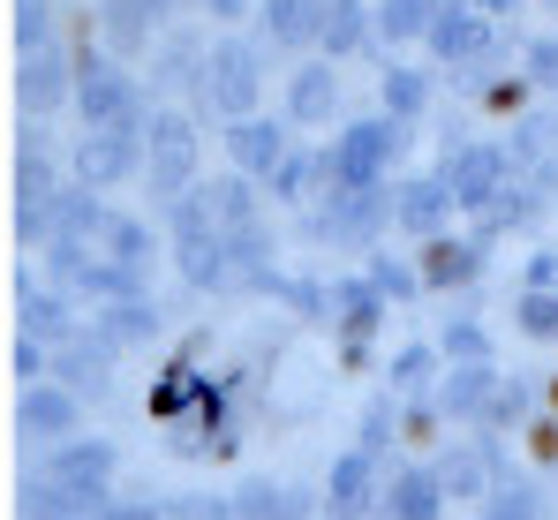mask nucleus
<instances>
[{"mask_svg":"<svg viewBox=\"0 0 558 520\" xmlns=\"http://www.w3.org/2000/svg\"><path fill=\"white\" fill-rule=\"evenodd\" d=\"M167 242H174V271L189 287H234V257H227V234L211 219V189H189L182 204L167 211Z\"/></svg>","mask_w":558,"mask_h":520,"instance_id":"obj_5","label":"nucleus"},{"mask_svg":"<svg viewBox=\"0 0 558 520\" xmlns=\"http://www.w3.org/2000/svg\"><path fill=\"white\" fill-rule=\"evenodd\" d=\"M446 173V189H453V204L461 211H498L506 204V189H513V159H506V144H461V152H446L438 159Z\"/></svg>","mask_w":558,"mask_h":520,"instance_id":"obj_10","label":"nucleus"},{"mask_svg":"<svg viewBox=\"0 0 558 520\" xmlns=\"http://www.w3.org/2000/svg\"><path fill=\"white\" fill-rule=\"evenodd\" d=\"M46 279H53L69 302H84L92 317L113 310V302H136V294H144V271L98 257V250H76V242H53V250H46Z\"/></svg>","mask_w":558,"mask_h":520,"instance_id":"obj_7","label":"nucleus"},{"mask_svg":"<svg viewBox=\"0 0 558 520\" xmlns=\"http://www.w3.org/2000/svg\"><path fill=\"white\" fill-rule=\"evenodd\" d=\"M453 189H446V173H400V234H415V242H438V234H453Z\"/></svg>","mask_w":558,"mask_h":520,"instance_id":"obj_18","label":"nucleus"},{"mask_svg":"<svg viewBox=\"0 0 558 520\" xmlns=\"http://www.w3.org/2000/svg\"><path fill=\"white\" fill-rule=\"evenodd\" d=\"M544 400H551V408H558V377H551V385H544Z\"/></svg>","mask_w":558,"mask_h":520,"instance_id":"obj_48","label":"nucleus"},{"mask_svg":"<svg viewBox=\"0 0 558 520\" xmlns=\"http://www.w3.org/2000/svg\"><path fill=\"white\" fill-rule=\"evenodd\" d=\"M310 491H287V483H242L234 491V513L242 520H310Z\"/></svg>","mask_w":558,"mask_h":520,"instance_id":"obj_29","label":"nucleus"},{"mask_svg":"<svg viewBox=\"0 0 558 520\" xmlns=\"http://www.w3.org/2000/svg\"><path fill=\"white\" fill-rule=\"evenodd\" d=\"M400 144H408V129L392 121V113H363V121H348L332 144H325V196H348V189H385V181H400Z\"/></svg>","mask_w":558,"mask_h":520,"instance_id":"obj_2","label":"nucleus"},{"mask_svg":"<svg viewBox=\"0 0 558 520\" xmlns=\"http://www.w3.org/2000/svg\"><path fill=\"white\" fill-rule=\"evenodd\" d=\"M189 189H204V152H196V113L159 106L144 129V196L159 211H174Z\"/></svg>","mask_w":558,"mask_h":520,"instance_id":"obj_3","label":"nucleus"},{"mask_svg":"<svg viewBox=\"0 0 558 520\" xmlns=\"http://www.w3.org/2000/svg\"><path fill=\"white\" fill-rule=\"evenodd\" d=\"M38 475L61 491V498H113V475H121V452L106 437H69L53 452H38Z\"/></svg>","mask_w":558,"mask_h":520,"instance_id":"obj_11","label":"nucleus"},{"mask_svg":"<svg viewBox=\"0 0 558 520\" xmlns=\"http://www.w3.org/2000/svg\"><path fill=\"white\" fill-rule=\"evenodd\" d=\"M483 257H490V242H475V234H438V242H423L415 271H423L430 294H446V287H475Z\"/></svg>","mask_w":558,"mask_h":520,"instance_id":"obj_22","label":"nucleus"},{"mask_svg":"<svg viewBox=\"0 0 558 520\" xmlns=\"http://www.w3.org/2000/svg\"><path fill=\"white\" fill-rule=\"evenodd\" d=\"M438 377H446V354H438V340H415V347H400L392 362H385V392H438Z\"/></svg>","mask_w":558,"mask_h":520,"instance_id":"obj_28","label":"nucleus"},{"mask_svg":"<svg viewBox=\"0 0 558 520\" xmlns=\"http://www.w3.org/2000/svg\"><path fill=\"white\" fill-rule=\"evenodd\" d=\"M279 302H287L294 317H317V325H325V287H317V279H287Z\"/></svg>","mask_w":558,"mask_h":520,"instance_id":"obj_44","label":"nucleus"},{"mask_svg":"<svg viewBox=\"0 0 558 520\" xmlns=\"http://www.w3.org/2000/svg\"><path fill=\"white\" fill-rule=\"evenodd\" d=\"M76 84H84V61H76L69 46L23 53V61H15V113H23V121H53V113L76 106Z\"/></svg>","mask_w":558,"mask_h":520,"instance_id":"obj_8","label":"nucleus"},{"mask_svg":"<svg viewBox=\"0 0 558 520\" xmlns=\"http://www.w3.org/2000/svg\"><path fill=\"white\" fill-rule=\"evenodd\" d=\"M69 181H84V189H121V181H144V136H129V129H84L76 144H69Z\"/></svg>","mask_w":558,"mask_h":520,"instance_id":"obj_12","label":"nucleus"},{"mask_svg":"<svg viewBox=\"0 0 558 520\" xmlns=\"http://www.w3.org/2000/svg\"><path fill=\"white\" fill-rule=\"evenodd\" d=\"M529 415H536V400H529V385H521V377H506V392L490 400V423H483V431H521Z\"/></svg>","mask_w":558,"mask_h":520,"instance_id":"obj_43","label":"nucleus"},{"mask_svg":"<svg viewBox=\"0 0 558 520\" xmlns=\"http://www.w3.org/2000/svg\"><path fill=\"white\" fill-rule=\"evenodd\" d=\"M76 113H84V129H129V136H144L159 106H151V84H144V76H129V69L106 53V61H84Z\"/></svg>","mask_w":558,"mask_h":520,"instance_id":"obj_6","label":"nucleus"},{"mask_svg":"<svg viewBox=\"0 0 558 520\" xmlns=\"http://www.w3.org/2000/svg\"><path fill=\"white\" fill-rule=\"evenodd\" d=\"M438 354H446V370H461V362H490V332H483L475 317H461V325L438 332Z\"/></svg>","mask_w":558,"mask_h":520,"instance_id":"obj_39","label":"nucleus"},{"mask_svg":"<svg viewBox=\"0 0 558 520\" xmlns=\"http://www.w3.org/2000/svg\"><path fill=\"white\" fill-rule=\"evenodd\" d=\"M423 46H430L438 69H483V61L498 53V15H490L483 0H446Z\"/></svg>","mask_w":558,"mask_h":520,"instance_id":"obj_9","label":"nucleus"},{"mask_svg":"<svg viewBox=\"0 0 558 520\" xmlns=\"http://www.w3.org/2000/svg\"><path fill=\"white\" fill-rule=\"evenodd\" d=\"M483 8H490V15H513V8H521V0H483Z\"/></svg>","mask_w":558,"mask_h":520,"instance_id":"obj_47","label":"nucleus"},{"mask_svg":"<svg viewBox=\"0 0 558 520\" xmlns=\"http://www.w3.org/2000/svg\"><path fill=\"white\" fill-rule=\"evenodd\" d=\"M513 325H521L529 340H558V294H529V287H521V310H513Z\"/></svg>","mask_w":558,"mask_h":520,"instance_id":"obj_42","label":"nucleus"},{"mask_svg":"<svg viewBox=\"0 0 558 520\" xmlns=\"http://www.w3.org/2000/svg\"><path fill=\"white\" fill-rule=\"evenodd\" d=\"M558 113H529V121H513V136H506V159H513V173L544 167V159H558Z\"/></svg>","mask_w":558,"mask_h":520,"instance_id":"obj_35","label":"nucleus"},{"mask_svg":"<svg viewBox=\"0 0 558 520\" xmlns=\"http://www.w3.org/2000/svg\"><path fill=\"white\" fill-rule=\"evenodd\" d=\"M551 506H544V491L536 483H521V475H506L498 491H490V520H544Z\"/></svg>","mask_w":558,"mask_h":520,"instance_id":"obj_38","label":"nucleus"},{"mask_svg":"<svg viewBox=\"0 0 558 520\" xmlns=\"http://www.w3.org/2000/svg\"><path fill=\"white\" fill-rule=\"evenodd\" d=\"M371 279H377V294H385L392 310H400V302H415V294H430V287H423V271H415V264H400V257H371Z\"/></svg>","mask_w":558,"mask_h":520,"instance_id":"obj_40","label":"nucleus"},{"mask_svg":"<svg viewBox=\"0 0 558 520\" xmlns=\"http://www.w3.org/2000/svg\"><path fill=\"white\" fill-rule=\"evenodd\" d=\"M521 76L536 90H551V106H558V38H529L521 46Z\"/></svg>","mask_w":558,"mask_h":520,"instance_id":"obj_41","label":"nucleus"},{"mask_svg":"<svg viewBox=\"0 0 558 520\" xmlns=\"http://www.w3.org/2000/svg\"><path fill=\"white\" fill-rule=\"evenodd\" d=\"M529 294H558V250H536L529 257Z\"/></svg>","mask_w":558,"mask_h":520,"instance_id":"obj_45","label":"nucleus"},{"mask_svg":"<svg viewBox=\"0 0 558 520\" xmlns=\"http://www.w3.org/2000/svg\"><path fill=\"white\" fill-rule=\"evenodd\" d=\"M204 53H211V46H204V38H174V31H167V46H159V61H151V90H196V76H204Z\"/></svg>","mask_w":558,"mask_h":520,"instance_id":"obj_33","label":"nucleus"},{"mask_svg":"<svg viewBox=\"0 0 558 520\" xmlns=\"http://www.w3.org/2000/svg\"><path fill=\"white\" fill-rule=\"evenodd\" d=\"M15 332L46 347H69L84 325H76V302L46 279V271H15Z\"/></svg>","mask_w":558,"mask_h":520,"instance_id":"obj_13","label":"nucleus"},{"mask_svg":"<svg viewBox=\"0 0 558 520\" xmlns=\"http://www.w3.org/2000/svg\"><path fill=\"white\" fill-rule=\"evenodd\" d=\"M332 113H340V69L325 53H310L287 84V129H325Z\"/></svg>","mask_w":558,"mask_h":520,"instance_id":"obj_20","label":"nucleus"},{"mask_svg":"<svg viewBox=\"0 0 558 520\" xmlns=\"http://www.w3.org/2000/svg\"><path fill=\"white\" fill-rule=\"evenodd\" d=\"M113 362H121V347L106 340L98 325H84L69 347H53V385H69L76 400H106V385H113Z\"/></svg>","mask_w":558,"mask_h":520,"instance_id":"obj_15","label":"nucleus"},{"mask_svg":"<svg viewBox=\"0 0 558 520\" xmlns=\"http://www.w3.org/2000/svg\"><path fill=\"white\" fill-rule=\"evenodd\" d=\"M438 475H446V498H490L498 483H506V452L490 445V431L461 445V452H446L438 460Z\"/></svg>","mask_w":558,"mask_h":520,"instance_id":"obj_24","label":"nucleus"},{"mask_svg":"<svg viewBox=\"0 0 558 520\" xmlns=\"http://www.w3.org/2000/svg\"><path fill=\"white\" fill-rule=\"evenodd\" d=\"M151 250H159V234H151L136 211H113V227H106V250H98V257L129 264V271H151Z\"/></svg>","mask_w":558,"mask_h":520,"instance_id":"obj_34","label":"nucleus"},{"mask_svg":"<svg viewBox=\"0 0 558 520\" xmlns=\"http://www.w3.org/2000/svg\"><path fill=\"white\" fill-rule=\"evenodd\" d=\"M98 31H106L113 61H121V53H144L151 38H167V23H159L151 0H106V8H98Z\"/></svg>","mask_w":558,"mask_h":520,"instance_id":"obj_26","label":"nucleus"},{"mask_svg":"<svg viewBox=\"0 0 558 520\" xmlns=\"http://www.w3.org/2000/svg\"><path fill=\"white\" fill-rule=\"evenodd\" d=\"M400 431H408V408H400V392H385V385H377V400L363 408V431H355V445H363V452H377V445H392Z\"/></svg>","mask_w":558,"mask_h":520,"instance_id":"obj_37","label":"nucleus"},{"mask_svg":"<svg viewBox=\"0 0 558 520\" xmlns=\"http://www.w3.org/2000/svg\"><path fill=\"white\" fill-rule=\"evenodd\" d=\"M385 106L377 113H392L400 129H415L430 106H438V69H423V61H385Z\"/></svg>","mask_w":558,"mask_h":520,"instance_id":"obj_25","label":"nucleus"},{"mask_svg":"<svg viewBox=\"0 0 558 520\" xmlns=\"http://www.w3.org/2000/svg\"><path fill=\"white\" fill-rule=\"evenodd\" d=\"M61 46V8L53 0H15V61Z\"/></svg>","mask_w":558,"mask_h":520,"instance_id":"obj_36","label":"nucleus"},{"mask_svg":"<svg viewBox=\"0 0 558 520\" xmlns=\"http://www.w3.org/2000/svg\"><path fill=\"white\" fill-rule=\"evenodd\" d=\"M385 227H400V181L348 189V196H317V211L302 219V234L325 242V250H377Z\"/></svg>","mask_w":558,"mask_h":520,"instance_id":"obj_4","label":"nucleus"},{"mask_svg":"<svg viewBox=\"0 0 558 520\" xmlns=\"http://www.w3.org/2000/svg\"><path fill=\"white\" fill-rule=\"evenodd\" d=\"M536 8H551V15H558V0H536Z\"/></svg>","mask_w":558,"mask_h":520,"instance_id":"obj_49","label":"nucleus"},{"mask_svg":"<svg viewBox=\"0 0 558 520\" xmlns=\"http://www.w3.org/2000/svg\"><path fill=\"white\" fill-rule=\"evenodd\" d=\"M98 332L113 347H144V340H159V302L151 294H136V302H113V310H98L92 317Z\"/></svg>","mask_w":558,"mask_h":520,"instance_id":"obj_32","label":"nucleus"},{"mask_svg":"<svg viewBox=\"0 0 558 520\" xmlns=\"http://www.w3.org/2000/svg\"><path fill=\"white\" fill-rule=\"evenodd\" d=\"M506 392V377L490 370V362H461V370H446L438 377V408H446V423H490V400Z\"/></svg>","mask_w":558,"mask_h":520,"instance_id":"obj_21","label":"nucleus"},{"mask_svg":"<svg viewBox=\"0 0 558 520\" xmlns=\"http://www.w3.org/2000/svg\"><path fill=\"white\" fill-rule=\"evenodd\" d=\"M317 53L332 69L355 53H377V0H317Z\"/></svg>","mask_w":558,"mask_h":520,"instance_id":"obj_17","label":"nucleus"},{"mask_svg":"<svg viewBox=\"0 0 558 520\" xmlns=\"http://www.w3.org/2000/svg\"><path fill=\"white\" fill-rule=\"evenodd\" d=\"M257 31H265L272 53H310L317 46V0H265Z\"/></svg>","mask_w":558,"mask_h":520,"instance_id":"obj_27","label":"nucleus"},{"mask_svg":"<svg viewBox=\"0 0 558 520\" xmlns=\"http://www.w3.org/2000/svg\"><path fill=\"white\" fill-rule=\"evenodd\" d=\"M272 196H279V204H310V196H325V144H294L287 167L272 173Z\"/></svg>","mask_w":558,"mask_h":520,"instance_id":"obj_31","label":"nucleus"},{"mask_svg":"<svg viewBox=\"0 0 558 520\" xmlns=\"http://www.w3.org/2000/svg\"><path fill=\"white\" fill-rule=\"evenodd\" d=\"M196 8H204V15H211V23H242V15H250V8H257V0H196Z\"/></svg>","mask_w":558,"mask_h":520,"instance_id":"obj_46","label":"nucleus"},{"mask_svg":"<svg viewBox=\"0 0 558 520\" xmlns=\"http://www.w3.org/2000/svg\"><path fill=\"white\" fill-rule=\"evenodd\" d=\"M438 8H446V0H377V46H415V38H430Z\"/></svg>","mask_w":558,"mask_h":520,"instance_id":"obj_30","label":"nucleus"},{"mask_svg":"<svg viewBox=\"0 0 558 520\" xmlns=\"http://www.w3.org/2000/svg\"><path fill=\"white\" fill-rule=\"evenodd\" d=\"M438 513H446V475H438V460L392 468V483H385V520H438Z\"/></svg>","mask_w":558,"mask_h":520,"instance_id":"obj_23","label":"nucleus"},{"mask_svg":"<svg viewBox=\"0 0 558 520\" xmlns=\"http://www.w3.org/2000/svg\"><path fill=\"white\" fill-rule=\"evenodd\" d=\"M371 506H385V483H377V452H340L332 475H325V513L332 520H363Z\"/></svg>","mask_w":558,"mask_h":520,"instance_id":"obj_19","label":"nucleus"},{"mask_svg":"<svg viewBox=\"0 0 558 520\" xmlns=\"http://www.w3.org/2000/svg\"><path fill=\"white\" fill-rule=\"evenodd\" d=\"M196 113H211L219 129L234 121H257L265 113V46L242 38V31H219L211 53H204V76H196Z\"/></svg>","mask_w":558,"mask_h":520,"instance_id":"obj_1","label":"nucleus"},{"mask_svg":"<svg viewBox=\"0 0 558 520\" xmlns=\"http://www.w3.org/2000/svg\"><path fill=\"white\" fill-rule=\"evenodd\" d=\"M219 144H227V159H234L242 181H265V189H272V173L287 167V152H294V144H287V121H272V113L219 129Z\"/></svg>","mask_w":558,"mask_h":520,"instance_id":"obj_16","label":"nucleus"},{"mask_svg":"<svg viewBox=\"0 0 558 520\" xmlns=\"http://www.w3.org/2000/svg\"><path fill=\"white\" fill-rule=\"evenodd\" d=\"M76 423H84V400L69 385H53V377L15 392V431H23V445H69Z\"/></svg>","mask_w":558,"mask_h":520,"instance_id":"obj_14","label":"nucleus"}]
</instances>
